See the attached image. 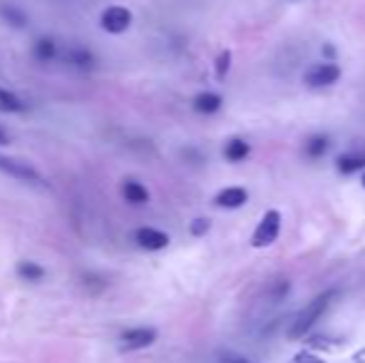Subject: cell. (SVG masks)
Instances as JSON below:
<instances>
[{
    "label": "cell",
    "mask_w": 365,
    "mask_h": 363,
    "mask_svg": "<svg viewBox=\"0 0 365 363\" xmlns=\"http://www.w3.org/2000/svg\"><path fill=\"white\" fill-rule=\"evenodd\" d=\"M338 296V291L336 289H328V291H323L321 296H316V299L311 301V304L306 306V309L301 311V314L296 316V321L291 324V329H289V339L291 341H298V339H303V336L308 334V331L313 329V326L321 321V316L328 311V306L333 304V299Z\"/></svg>",
    "instance_id": "obj_1"
},
{
    "label": "cell",
    "mask_w": 365,
    "mask_h": 363,
    "mask_svg": "<svg viewBox=\"0 0 365 363\" xmlns=\"http://www.w3.org/2000/svg\"><path fill=\"white\" fill-rule=\"evenodd\" d=\"M281 234V212L279 209H269L264 212V217L259 219L254 234H251V247L254 249H266L271 244L279 242Z\"/></svg>",
    "instance_id": "obj_2"
},
{
    "label": "cell",
    "mask_w": 365,
    "mask_h": 363,
    "mask_svg": "<svg viewBox=\"0 0 365 363\" xmlns=\"http://www.w3.org/2000/svg\"><path fill=\"white\" fill-rule=\"evenodd\" d=\"M341 80V68L331 60H323V63H313L311 68L303 73V83L313 90H321V88H331Z\"/></svg>",
    "instance_id": "obj_3"
},
{
    "label": "cell",
    "mask_w": 365,
    "mask_h": 363,
    "mask_svg": "<svg viewBox=\"0 0 365 363\" xmlns=\"http://www.w3.org/2000/svg\"><path fill=\"white\" fill-rule=\"evenodd\" d=\"M0 172L15 182L45 184V177L40 175L33 165H28V162H23V160H13V157H5V155H0Z\"/></svg>",
    "instance_id": "obj_4"
},
{
    "label": "cell",
    "mask_w": 365,
    "mask_h": 363,
    "mask_svg": "<svg viewBox=\"0 0 365 363\" xmlns=\"http://www.w3.org/2000/svg\"><path fill=\"white\" fill-rule=\"evenodd\" d=\"M100 25H102V30H105V33L122 35L125 30H130V25H132L130 8H125V5H110V8L102 10Z\"/></svg>",
    "instance_id": "obj_5"
},
{
    "label": "cell",
    "mask_w": 365,
    "mask_h": 363,
    "mask_svg": "<svg viewBox=\"0 0 365 363\" xmlns=\"http://www.w3.org/2000/svg\"><path fill=\"white\" fill-rule=\"evenodd\" d=\"M157 336H159L157 329H152V326H137V329H127L120 336V341L125 351H140V349H149L157 341Z\"/></svg>",
    "instance_id": "obj_6"
},
{
    "label": "cell",
    "mask_w": 365,
    "mask_h": 363,
    "mask_svg": "<svg viewBox=\"0 0 365 363\" xmlns=\"http://www.w3.org/2000/svg\"><path fill=\"white\" fill-rule=\"evenodd\" d=\"M135 242L137 247L147 249V252H162V249L169 247V234L154 227H140L135 232Z\"/></svg>",
    "instance_id": "obj_7"
},
{
    "label": "cell",
    "mask_w": 365,
    "mask_h": 363,
    "mask_svg": "<svg viewBox=\"0 0 365 363\" xmlns=\"http://www.w3.org/2000/svg\"><path fill=\"white\" fill-rule=\"evenodd\" d=\"M214 202H217V207L221 209H239L249 202V192H246L244 187H224L217 197H214Z\"/></svg>",
    "instance_id": "obj_8"
},
{
    "label": "cell",
    "mask_w": 365,
    "mask_h": 363,
    "mask_svg": "<svg viewBox=\"0 0 365 363\" xmlns=\"http://www.w3.org/2000/svg\"><path fill=\"white\" fill-rule=\"evenodd\" d=\"M221 105H224V97L219 95V92H199L197 97H194V110L199 112V115H217L221 110Z\"/></svg>",
    "instance_id": "obj_9"
},
{
    "label": "cell",
    "mask_w": 365,
    "mask_h": 363,
    "mask_svg": "<svg viewBox=\"0 0 365 363\" xmlns=\"http://www.w3.org/2000/svg\"><path fill=\"white\" fill-rule=\"evenodd\" d=\"M336 170L341 175H356V172H365V155L363 152H343L336 160Z\"/></svg>",
    "instance_id": "obj_10"
},
{
    "label": "cell",
    "mask_w": 365,
    "mask_h": 363,
    "mask_svg": "<svg viewBox=\"0 0 365 363\" xmlns=\"http://www.w3.org/2000/svg\"><path fill=\"white\" fill-rule=\"evenodd\" d=\"M122 197H125V202L137 204V207H142V204L149 202L147 187L137 180H125V184H122Z\"/></svg>",
    "instance_id": "obj_11"
},
{
    "label": "cell",
    "mask_w": 365,
    "mask_h": 363,
    "mask_svg": "<svg viewBox=\"0 0 365 363\" xmlns=\"http://www.w3.org/2000/svg\"><path fill=\"white\" fill-rule=\"evenodd\" d=\"M251 155V147H249V142L246 140H241V137H231L229 142L224 145V157L229 162H244L246 157Z\"/></svg>",
    "instance_id": "obj_12"
},
{
    "label": "cell",
    "mask_w": 365,
    "mask_h": 363,
    "mask_svg": "<svg viewBox=\"0 0 365 363\" xmlns=\"http://www.w3.org/2000/svg\"><path fill=\"white\" fill-rule=\"evenodd\" d=\"M33 55L40 60V63H53L58 58V40L53 38H40L33 48Z\"/></svg>",
    "instance_id": "obj_13"
},
{
    "label": "cell",
    "mask_w": 365,
    "mask_h": 363,
    "mask_svg": "<svg viewBox=\"0 0 365 363\" xmlns=\"http://www.w3.org/2000/svg\"><path fill=\"white\" fill-rule=\"evenodd\" d=\"M328 147H331V140H328L326 135H313V137H308V142L303 145V152H306L311 160H321L328 152Z\"/></svg>",
    "instance_id": "obj_14"
},
{
    "label": "cell",
    "mask_w": 365,
    "mask_h": 363,
    "mask_svg": "<svg viewBox=\"0 0 365 363\" xmlns=\"http://www.w3.org/2000/svg\"><path fill=\"white\" fill-rule=\"evenodd\" d=\"M25 110V102L20 100L15 92L0 88V112H5V115H15V112H23Z\"/></svg>",
    "instance_id": "obj_15"
},
{
    "label": "cell",
    "mask_w": 365,
    "mask_h": 363,
    "mask_svg": "<svg viewBox=\"0 0 365 363\" xmlns=\"http://www.w3.org/2000/svg\"><path fill=\"white\" fill-rule=\"evenodd\" d=\"M15 272H18V276L23 281H43L45 279V269L40 267L38 262H30V259H23Z\"/></svg>",
    "instance_id": "obj_16"
},
{
    "label": "cell",
    "mask_w": 365,
    "mask_h": 363,
    "mask_svg": "<svg viewBox=\"0 0 365 363\" xmlns=\"http://www.w3.org/2000/svg\"><path fill=\"white\" fill-rule=\"evenodd\" d=\"M0 18L5 20L8 25H15V28H23L25 25V13L20 8H15V5H0Z\"/></svg>",
    "instance_id": "obj_17"
},
{
    "label": "cell",
    "mask_w": 365,
    "mask_h": 363,
    "mask_svg": "<svg viewBox=\"0 0 365 363\" xmlns=\"http://www.w3.org/2000/svg\"><path fill=\"white\" fill-rule=\"evenodd\" d=\"M229 70H231V50H221L217 63H214V75H217L219 83L229 75Z\"/></svg>",
    "instance_id": "obj_18"
},
{
    "label": "cell",
    "mask_w": 365,
    "mask_h": 363,
    "mask_svg": "<svg viewBox=\"0 0 365 363\" xmlns=\"http://www.w3.org/2000/svg\"><path fill=\"white\" fill-rule=\"evenodd\" d=\"M70 63L77 65V68H92V63H95V58H92L90 50H85V48H75L73 53H70Z\"/></svg>",
    "instance_id": "obj_19"
},
{
    "label": "cell",
    "mask_w": 365,
    "mask_h": 363,
    "mask_svg": "<svg viewBox=\"0 0 365 363\" xmlns=\"http://www.w3.org/2000/svg\"><path fill=\"white\" fill-rule=\"evenodd\" d=\"M212 229V222H209L207 217H199L192 222V227H189V232H192V237H204V234Z\"/></svg>",
    "instance_id": "obj_20"
},
{
    "label": "cell",
    "mask_w": 365,
    "mask_h": 363,
    "mask_svg": "<svg viewBox=\"0 0 365 363\" xmlns=\"http://www.w3.org/2000/svg\"><path fill=\"white\" fill-rule=\"evenodd\" d=\"M291 363H326V361H323L321 356L313 354V351H301V354L293 356Z\"/></svg>",
    "instance_id": "obj_21"
},
{
    "label": "cell",
    "mask_w": 365,
    "mask_h": 363,
    "mask_svg": "<svg viewBox=\"0 0 365 363\" xmlns=\"http://www.w3.org/2000/svg\"><path fill=\"white\" fill-rule=\"evenodd\" d=\"M221 363H254V361L244 359V356H239V354H224L221 356Z\"/></svg>",
    "instance_id": "obj_22"
},
{
    "label": "cell",
    "mask_w": 365,
    "mask_h": 363,
    "mask_svg": "<svg viewBox=\"0 0 365 363\" xmlns=\"http://www.w3.org/2000/svg\"><path fill=\"white\" fill-rule=\"evenodd\" d=\"M10 145V135L5 132V127L0 125V147H8Z\"/></svg>",
    "instance_id": "obj_23"
},
{
    "label": "cell",
    "mask_w": 365,
    "mask_h": 363,
    "mask_svg": "<svg viewBox=\"0 0 365 363\" xmlns=\"http://www.w3.org/2000/svg\"><path fill=\"white\" fill-rule=\"evenodd\" d=\"M323 53H326V58L333 63V58H336V50H333V45H326V48H323Z\"/></svg>",
    "instance_id": "obj_24"
},
{
    "label": "cell",
    "mask_w": 365,
    "mask_h": 363,
    "mask_svg": "<svg viewBox=\"0 0 365 363\" xmlns=\"http://www.w3.org/2000/svg\"><path fill=\"white\" fill-rule=\"evenodd\" d=\"M353 361H356V363H365V349L356 351V354H353Z\"/></svg>",
    "instance_id": "obj_25"
},
{
    "label": "cell",
    "mask_w": 365,
    "mask_h": 363,
    "mask_svg": "<svg viewBox=\"0 0 365 363\" xmlns=\"http://www.w3.org/2000/svg\"><path fill=\"white\" fill-rule=\"evenodd\" d=\"M361 184H363V187H365V172H363V177H361Z\"/></svg>",
    "instance_id": "obj_26"
}]
</instances>
